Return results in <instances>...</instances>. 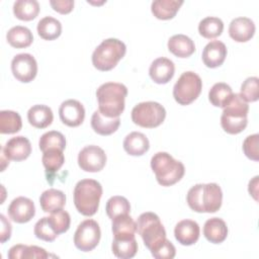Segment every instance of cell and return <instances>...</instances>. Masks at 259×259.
I'll return each mask as SVG.
<instances>
[{"label":"cell","instance_id":"obj_1","mask_svg":"<svg viewBox=\"0 0 259 259\" xmlns=\"http://www.w3.org/2000/svg\"><path fill=\"white\" fill-rule=\"evenodd\" d=\"M186 200L195 212H215L222 206L223 192L217 183H199L188 190Z\"/></svg>","mask_w":259,"mask_h":259},{"label":"cell","instance_id":"obj_2","mask_svg":"<svg viewBox=\"0 0 259 259\" xmlns=\"http://www.w3.org/2000/svg\"><path fill=\"white\" fill-rule=\"evenodd\" d=\"M127 88L121 83L107 82L98 87L96 97L98 110L106 117H119L124 110Z\"/></svg>","mask_w":259,"mask_h":259},{"label":"cell","instance_id":"obj_3","mask_svg":"<svg viewBox=\"0 0 259 259\" xmlns=\"http://www.w3.org/2000/svg\"><path fill=\"white\" fill-rule=\"evenodd\" d=\"M248 102L240 95V93L233 94L224 107L221 116V125L223 130L230 135H237L243 132L248 123Z\"/></svg>","mask_w":259,"mask_h":259},{"label":"cell","instance_id":"obj_4","mask_svg":"<svg viewBox=\"0 0 259 259\" xmlns=\"http://www.w3.org/2000/svg\"><path fill=\"white\" fill-rule=\"evenodd\" d=\"M74 204L77 210L86 217L96 213L102 196V186L94 179H82L74 188Z\"/></svg>","mask_w":259,"mask_h":259},{"label":"cell","instance_id":"obj_5","mask_svg":"<svg viewBox=\"0 0 259 259\" xmlns=\"http://www.w3.org/2000/svg\"><path fill=\"white\" fill-rule=\"evenodd\" d=\"M151 168L158 183L162 186H171L177 183L185 172L184 165L166 152H158L152 157Z\"/></svg>","mask_w":259,"mask_h":259},{"label":"cell","instance_id":"obj_6","mask_svg":"<svg viewBox=\"0 0 259 259\" xmlns=\"http://www.w3.org/2000/svg\"><path fill=\"white\" fill-rule=\"evenodd\" d=\"M126 47L117 38H107L94 50L92 54L93 66L102 72L112 70L124 57Z\"/></svg>","mask_w":259,"mask_h":259},{"label":"cell","instance_id":"obj_7","mask_svg":"<svg viewBox=\"0 0 259 259\" xmlns=\"http://www.w3.org/2000/svg\"><path fill=\"white\" fill-rule=\"evenodd\" d=\"M137 232L145 246L152 251L166 239V231L160 218L151 211L144 212L137 220Z\"/></svg>","mask_w":259,"mask_h":259},{"label":"cell","instance_id":"obj_8","mask_svg":"<svg viewBox=\"0 0 259 259\" xmlns=\"http://www.w3.org/2000/svg\"><path fill=\"white\" fill-rule=\"evenodd\" d=\"M202 89V81L200 77L192 72L182 73L173 87V97L180 105H188L192 103L200 94Z\"/></svg>","mask_w":259,"mask_h":259},{"label":"cell","instance_id":"obj_9","mask_svg":"<svg viewBox=\"0 0 259 259\" xmlns=\"http://www.w3.org/2000/svg\"><path fill=\"white\" fill-rule=\"evenodd\" d=\"M165 117L164 106L155 101L140 102L132 110V120L142 127H157L164 121Z\"/></svg>","mask_w":259,"mask_h":259},{"label":"cell","instance_id":"obj_10","mask_svg":"<svg viewBox=\"0 0 259 259\" xmlns=\"http://www.w3.org/2000/svg\"><path fill=\"white\" fill-rule=\"evenodd\" d=\"M101 232L99 225L94 220L83 221L74 234V244L83 252L92 251L99 243Z\"/></svg>","mask_w":259,"mask_h":259},{"label":"cell","instance_id":"obj_11","mask_svg":"<svg viewBox=\"0 0 259 259\" xmlns=\"http://www.w3.org/2000/svg\"><path fill=\"white\" fill-rule=\"evenodd\" d=\"M106 164V154L98 146L89 145L84 147L78 155V165L86 172H99Z\"/></svg>","mask_w":259,"mask_h":259},{"label":"cell","instance_id":"obj_12","mask_svg":"<svg viewBox=\"0 0 259 259\" xmlns=\"http://www.w3.org/2000/svg\"><path fill=\"white\" fill-rule=\"evenodd\" d=\"M13 76L22 83L32 81L37 73V63L30 54H18L11 61Z\"/></svg>","mask_w":259,"mask_h":259},{"label":"cell","instance_id":"obj_13","mask_svg":"<svg viewBox=\"0 0 259 259\" xmlns=\"http://www.w3.org/2000/svg\"><path fill=\"white\" fill-rule=\"evenodd\" d=\"M35 214V206L31 199L18 196L14 198L8 206V215L11 221L17 224L29 222Z\"/></svg>","mask_w":259,"mask_h":259},{"label":"cell","instance_id":"obj_14","mask_svg":"<svg viewBox=\"0 0 259 259\" xmlns=\"http://www.w3.org/2000/svg\"><path fill=\"white\" fill-rule=\"evenodd\" d=\"M59 115L62 122L68 126H79L85 118V109L81 102L75 99H68L60 105Z\"/></svg>","mask_w":259,"mask_h":259},{"label":"cell","instance_id":"obj_15","mask_svg":"<svg viewBox=\"0 0 259 259\" xmlns=\"http://www.w3.org/2000/svg\"><path fill=\"white\" fill-rule=\"evenodd\" d=\"M2 153L6 159L20 162L27 159L31 153V144L29 140L23 136H17L11 138L6 142Z\"/></svg>","mask_w":259,"mask_h":259},{"label":"cell","instance_id":"obj_16","mask_svg":"<svg viewBox=\"0 0 259 259\" xmlns=\"http://www.w3.org/2000/svg\"><path fill=\"white\" fill-rule=\"evenodd\" d=\"M175 66L174 63L164 57L154 60L149 69L151 79L157 84H166L174 76Z\"/></svg>","mask_w":259,"mask_h":259},{"label":"cell","instance_id":"obj_17","mask_svg":"<svg viewBox=\"0 0 259 259\" xmlns=\"http://www.w3.org/2000/svg\"><path fill=\"white\" fill-rule=\"evenodd\" d=\"M200 229L198 224L192 220L180 221L174 229L175 239L183 246H190L199 239Z\"/></svg>","mask_w":259,"mask_h":259},{"label":"cell","instance_id":"obj_18","mask_svg":"<svg viewBox=\"0 0 259 259\" xmlns=\"http://www.w3.org/2000/svg\"><path fill=\"white\" fill-rule=\"evenodd\" d=\"M227 57V48L221 40L209 41L202 51V62L207 68H218L225 62Z\"/></svg>","mask_w":259,"mask_h":259},{"label":"cell","instance_id":"obj_19","mask_svg":"<svg viewBox=\"0 0 259 259\" xmlns=\"http://www.w3.org/2000/svg\"><path fill=\"white\" fill-rule=\"evenodd\" d=\"M255 33V24L248 17H237L229 25V34L237 42L250 40Z\"/></svg>","mask_w":259,"mask_h":259},{"label":"cell","instance_id":"obj_20","mask_svg":"<svg viewBox=\"0 0 259 259\" xmlns=\"http://www.w3.org/2000/svg\"><path fill=\"white\" fill-rule=\"evenodd\" d=\"M203 235L210 243H223L228 236L227 224L220 218L208 219L203 226Z\"/></svg>","mask_w":259,"mask_h":259},{"label":"cell","instance_id":"obj_21","mask_svg":"<svg viewBox=\"0 0 259 259\" xmlns=\"http://www.w3.org/2000/svg\"><path fill=\"white\" fill-rule=\"evenodd\" d=\"M168 50L178 58H188L195 52L193 40L185 34H175L168 40Z\"/></svg>","mask_w":259,"mask_h":259},{"label":"cell","instance_id":"obj_22","mask_svg":"<svg viewBox=\"0 0 259 259\" xmlns=\"http://www.w3.org/2000/svg\"><path fill=\"white\" fill-rule=\"evenodd\" d=\"M27 119L32 126L41 130L51 125L54 119V114L49 106L36 104L28 109Z\"/></svg>","mask_w":259,"mask_h":259},{"label":"cell","instance_id":"obj_23","mask_svg":"<svg viewBox=\"0 0 259 259\" xmlns=\"http://www.w3.org/2000/svg\"><path fill=\"white\" fill-rule=\"evenodd\" d=\"M120 124L119 117H106L95 110L91 117V126L93 131L101 136H109L116 132Z\"/></svg>","mask_w":259,"mask_h":259},{"label":"cell","instance_id":"obj_24","mask_svg":"<svg viewBox=\"0 0 259 259\" xmlns=\"http://www.w3.org/2000/svg\"><path fill=\"white\" fill-rule=\"evenodd\" d=\"M150 148L148 138L139 132L130 133L123 140V149L131 156H142Z\"/></svg>","mask_w":259,"mask_h":259},{"label":"cell","instance_id":"obj_25","mask_svg":"<svg viewBox=\"0 0 259 259\" xmlns=\"http://www.w3.org/2000/svg\"><path fill=\"white\" fill-rule=\"evenodd\" d=\"M182 4V0H155L151 4V11L156 18L168 20L176 15Z\"/></svg>","mask_w":259,"mask_h":259},{"label":"cell","instance_id":"obj_26","mask_svg":"<svg viewBox=\"0 0 259 259\" xmlns=\"http://www.w3.org/2000/svg\"><path fill=\"white\" fill-rule=\"evenodd\" d=\"M66 203V195L62 190L50 188L44 191L39 197V204L45 212H53L61 209Z\"/></svg>","mask_w":259,"mask_h":259},{"label":"cell","instance_id":"obj_27","mask_svg":"<svg viewBox=\"0 0 259 259\" xmlns=\"http://www.w3.org/2000/svg\"><path fill=\"white\" fill-rule=\"evenodd\" d=\"M112 234L115 239H128L135 237L137 224L131 215L120 214L112 220Z\"/></svg>","mask_w":259,"mask_h":259},{"label":"cell","instance_id":"obj_28","mask_svg":"<svg viewBox=\"0 0 259 259\" xmlns=\"http://www.w3.org/2000/svg\"><path fill=\"white\" fill-rule=\"evenodd\" d=\"M8 44L15 49H23L29 47L33 41V35L29 28L21 25L11 27L6 33Z\"/></svg>","mask_w":259,"mask_h":259},{"label":"cell","instance_id":"obj_29","mask_svg":"<svg viewBox=\"0 0 259 259\" xmlns=\"http://www.w3.org/2000/svg\"><path fill=\"white\" fill-rule=\"evenodd\" d=\"M36 29L41 38L46 40H54L62 33V24L58 19L52 16H46L38 21Z\"/></svg>","mask_w":259,"mask_h":259},{"label":"cell","instance_id":"obj_30","mask_svg":"<svg viewBox=\"0 0 259 259\" xmlns=\"http://www.w3.org/2000/svg\"><path fill=\"white\" fill-rule=\"evenodd\" d=\"M39 12V4L35 0H17L13 4V13L23 21L33 20Z\"/></svg>","mask_w":259,"mask_h":259},{"label":"cell","instance_id":"obj_31","mask_svg":"<svg viewBox=\"0 0 259 259\" xmlns=\"http://www.w3.org/2000/svg\"><path fill=\"white\" fill-rule=\"evenodd\" d=\"M41 162L49 179V177L51 178L52 176H54V174L58 172L64 165L65 157L63 151L59 149H50L44 152Z\"/></svg>","mask_w":259,"mask_h":259},{"label":"cell","instance_id":"obj_32","mask_svg":"<svg viewBox=\"0 0 259 259\" xmlns=\"http://www.w3.org/2000/svg\"><path fill=\"white\" fill-rule=\"evenodd\" d=\"M112 253L121 259L133 258L138 251V243L135 237L128 239H113L111 245Z\"/></svg>","mask_w":259,"mask_h":259},{"label":"cell","instance_id":"obj_33","mask_svg":"<svg viewBox=\"0 0 259 259\" xmlns=\"http://www.w3.org/2000/svg\"><path fill=\"white\" fill-rule=\"evenodd\" d=\"M233 94V90L228 84L219 82L210 88L208 92V100L213 106L224 108Z\"/></svg>","mask_w":259,"mask_h":259},{"label":"cell","instance_id":"obj_34","mask_svg":"<svg viewBox=\"0 0 259 259\" xmlns=\"http://www.w3.org/2000/svg\"><path fill=\"white\" fill-rule=\"evenodd\" d=\"M22 120L19 113L12 110L0 111V133L15 134L21 130Z\"/></svg>","mask_w":259,"mask_h":259},{"label":"cell","instance_id":"obj_35","mask_svg":"<svg viewBox=\"0 0 259 259\" xmlns=\"http://www.w3.org/2000/svg\"><path fill=\"white\" fill-rule=\"evenodd\" d=\"M223 30H224V22L219 17L207 16L203 18L198 24L199 34L208 39L220 36Z\"/></svg>","mask_w":259,"mask_h":259},{"label":"cell","instance_id":"obj_36","mask_svg":"<svg viewBox=\"0 0 259 259\" xmlns=\"http://www.w3.org/2000/svg\"><path fill=\"white\" fill-rule=\"evenodd\" d=\"M38 146L42 153L50 149H59L64 151L66 148V139L62 133L50 131L39 138Z\"/></svg>","mask_w":259,"mask_h":259},{"label":"cell","instance_id":"obj_37","mask_svg":"<svg viewBox=\"0 0 259 259\" xmlns=\"http://www.w3.org/2000/svg\"><path fill=\"white\" fill-rule=\"evenodd\" d=\"M105 210H106L108 218L112 221L114 218H116L120 214L130 213L131 204L125 197L115 195V196H111L107 200Z\"/></svg>","mask_w":259,"mask_h":259},{"label":"cell","instance_id":"obj_38","mask_svg":"<svg viewBox=\"0 0 259 259\" xmlns=\"http://www.w3.org/2000/svg\"><path fill=\"white\" fill-rule=\"evenodd\" d=\"M48 222L53 231L59 236L60 234H63L69 230L71 218L66 210L61 208L51 212V214L48 217Z\"/></svg>","mask_w":259,"mask_h":259},{"label":"cell","instance_id":"obj_39","mask_svg":"<svg viewBox=\"0 0 259 259\" xmlns=\"http://www.w3.org/2000/svg\"><path fill=\"white\" fill-rule=\"evenodd\" d=\"M258 78L249 77L241 85L240 95L247 102H255L259 98V89H258Z\"/></svg>","mask_w":259,"mask_h":259},{"label":"cell","instance_id":"obj_40","mask_svg":"<svg viewBox=\"0 0 259 259\" xmlns=\"http://www.w3.org/2000/svg\"><path fill=\"white\" fill-rule=\"evenodd\" d=\"M33 232L37 239L46 242H53L58 237V235L53 231L52 227L50 226L48 222V217H44L36 222Z\"/></svg>","mask_w":259,"mask_h":259},{"label":"cell","instance_id":"obj_41","mask_svg":"<svg viewBox=\"0 0 259 259\" xmlns=\"http://www.w3.org/2000/svg\"><path fill=\"white\" fill-rule=\"evenodd\" d=\"M151 254L156 259H172L175 257L176 249L174 245L166 238L159 246L151 251Z\"/></svg>","mask_w":259,"mask_h":259},{"label":"cell","instance_id":"obj_42","mask_svg":"<svg viewBox=\"0 0 259 259\" xmlns=\"http://www.w3.org/2000/svg\"><path fill=\"white\" fill-rule=\"evenodd\" d=\"M258 145H259V136L258 134H254L248 136L245 141L243 142V151L244 154L253 161L259 160V152H258Z\"/></svg>","mask_w":259,"mask_h":259},{"label":"cell","instance_id":"obj_43","mask_svg":"<svg viewBox=\"0 0 259 259\" xmlns=\"http://www.w3.org/2000/svg\"><path fill=\"white\" fill-rule=\"evenodd\" d=\"M50 255L47 253V251L44 248L37 247V246H25V249L22 254V258L24 259H30V258H38V259H45L48 258Z\"/></svg>","mask_w":259,"mask_h":259},{"label":"cell","instance_id":"obj_44","mask_svg":"<svg viewBox=\"0 0 259 259\" xmlns=\"http://www.w3.org/2000/svg\"><path fill=\"white\" fill-rule=\"evenodd\" d=\"M50 4L55 11L61 14L70 13L74 7L73 0H51Z\"/></svg>","mask_w":259,"mask_h":259},{"label":"cell","instance_id":"obj_45","mask_svg":"<svg viewBox=\"0 0 259 259\" xmlns=\"http://www.w3.org/2000/svg\"><path fill=\"white\" fill-rule=\"evenodd\" d=\"M0 219H1V226H2L1 233H0V241L1 243H5L10 239L12 228H11V224L9 223V221H7L4 214H1Z\"/></svg>","mask_w":259,"mask_h":259},{"label":"cell","instance_id":"obj_46","mask_svg":"<svg viewBox=\"0 0 259 259\" xmlns=\"http://www.w3.org/2000/svg\"><path fill=\"white\" fill-rule=\"evenodd\" d=\"M26 245H14L13 247H11L8 251V258L9 259H18V258H22V254L23 251L25 249Z\"/></svg>","mask_w":259,"mask_h":259},{"label":"cell","instance_id":"obj_47","mask_svg":"<svg viewBox=\"0 0 259 259\" xmlns=\"http://www.w3.org/2000/svg\"><path fill=\"white\" fill-rule=\"evenodd\" d=\"M258 176H255L252 180H250L249 182V186H248V190L250 195H252L254 197V199L257 201L258 200Z\"/></svg>","mask_w":259,"mask_h":259}]
</instances>
